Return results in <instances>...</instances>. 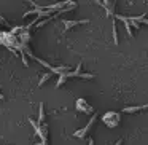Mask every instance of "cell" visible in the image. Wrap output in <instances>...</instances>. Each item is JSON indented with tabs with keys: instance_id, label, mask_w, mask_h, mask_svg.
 Masks as SVG:
<instances>
[{
	"instance_id": "7a4b0ae2",
	"label": "cell",
	"mask_w": 148,
	"mask_h": 145,
	"mask_svg": "<svg viewBox=\"0 0 148 145\" xmlns=\"http://www.w3.org/2000/svg\"><path fill=\"white\" fill-rule=\"evenodd\" d=\"M102 121L107 128L113 129L119 124V121H121V113L119 112H107L105 115L102 116Z\"/></svg>"
},
{
	"instance_id": "52a82bcc",
	"label": "cell",
	"mask_w": 148,
	"mask_h": 145,
	"mask_svg": "<svg viewBox=\"0 0 148 145\" xmlns=\"http://www.w3.org/2000/svg\"><path fill=\"white\" fill-rule=\"evenodd\" d=\"M51 77H53L51 72H48V74H43V77L40 78V81H38V86H43V83H46V81H48Z\"/></svg>"
},
{
	"instance_id": "8992f818",
	"label": "cell",
	"mask_w": 148,
	"mask_h": 145,
	"mask_svg": "<svg viewBox=\"0 0 148 145\" xmlns=\"http://www.w3.org/2000/svg\"><path fill=\"white\" fill-rule=\"evenodd\" d=\"M80 24H89V19H81V21H64L65 30L72 29V27H75V26H80Z\"/></svg>"
},
{
	"instance_id": "30bf717a",
	"label": "cell",
	"mask_w": 148,
	"mask_h": 145,
	"mask_svg": "<svg viewBox=\"0 0 148 145\" xmlns=\"http://www.w3.org/2000/svg\"><path fill=\"white\" fill-rule=\"evenodd\" d=\"M142 24H148V19H147V16H145L143 19H142Z\"/></svg>"
},
{
	"instance_id": "8fae6325",
	"label": "cell",
	"mask_w": 148,
	"mask_h": 145,
	"mask_svg": "<svg viewBox=\"0 0 148 145\" xmlns=\"http://www.w3.org/2000/svg\"><path fill=\"white\" fill-rule=\"evenodd\" d=\"M121 144H123V139H119V140H118V142H116V144H115V145H121Z\"/></svg>"
},
{
	"instance_id": "ba28073f",
	"label": "cell",
	"mask_w": 148,
	"mask_h": 145,
	"mask_svg": "<svg viewBox=\"0 0 148 145\" xmlns=\"http://www.w3.org/2000/svg\"><path fill=\"white\" fill-rule=\"evenodd\" d=\"M43 120H45V109H43V104H40V116H38V121H37V124L42 126V124H43Z\"/></svg>"
},
{
	"instance_id": "6da1fadb",
	"label": "cell",
	"mask_w": 148,
	"mask_h": 145,
	"mask_svg": "<svg viewBox=\"0 0 148 145\" xmlns=\"http://www.w3.org/2000/svg\"><path fill=\"white\" fill-rule=\"evenodd\" d=\"M69 78H81V80H92L94 75L92 74H83L81 72V62H78L77 69H75L73 72H65V74H61L58 78V81H56V88H61L62 85L65 83V81L69 80Z\"/></svg>"
},
{
	"instance_id": "9c48e42d",
	"label": "cell",
	"mask_w": 148,
	"mask_h": 145,
	"mask_svg": "<svg viewBox=\"0 0 148 145\" xmlns=\"http://www.w3.org/2000/svg\"><path fill=\"white\" fill-rule=\"evenodd\" d=\"M0 23H2V24H8L7 19H5V18H2V16H0Z\"/></svg>"
},
{
	"instance_id": "3957f363",
	"label": "cell",
	"mask_w": 148,
	"mask_h": 145,
	"mask_svg": "<svg viewBox=\"0 0 148 145\" xmlns=\"http://www.w3.org/2000/svg\"><path fill=\"white\" fill-rule=\"evenodd\" d=\"M77 112L84 113V115H91V113H94V109L84 99H77Z\"/></svg>"
},
{
	"instance_id": "277c9868",
	"label": "cell",
	"mask_w": 148,
	"mask_h": 145,
	"mask_svg": "<svg viewBox=\"0 0 148 145\" xmlns=\"http://www.w3.org/2000/svg\"><path fill=\"white\" fill-rule=\"evenodd\" d=\"M96 120H97V115H92V116H91V120H89V121H88V124L84 126L83 129H80V131H77V132H75L73 135H75V137H77V139H84V135L88 134V131H89V129H91V126L94 124V121H96Z\"/></svg>"
},
{
	"instance_id": "5b68a950",
	"label": "cell",
	"mask_w": 148,
	"mask_h": 145,
	"mask_svg": "<svg viewBox=\"0 0 148 145\" xmlns=\"http://www.w3.org/2000/svg\"><path fill=\"white\" fill-rule=\"evenodd\" d=\"M115 19H119V21H123V24H124V27H126V30H127V35L129 37H132V29H131V23H129V18H126V16H123V14H115Z\"/></svg>"
}]
</instances>
